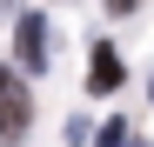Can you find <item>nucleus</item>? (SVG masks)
<instances>
[{
	"mask_svg": "<svg viewBox=\"0 0 154 147\" xmlns=\"http://www.w3.org/2000/svg\"><path fill=\"white\" fill-rule=\"evenodd\" d=\"M27 127H34V114H27V87L0 67V140H20Z\"/></svg>",
	"mask_w": 154,
	"mask_h": 147,
	"instance_id": "nucleus-1",
	"label": "nucleus"
},
{
	"mask_svg": "<svg viewBox=\"0 0 154 147\" xmlns=\"http://www.w3.org/2000/svg\"><path fill=\"white\" fill-rule=\"evenodd\" d=\"M100 147H134V134H127V120H107V127H100Z\"/></svg>",
	"mask_w": 154,
	"mask_h": 147,
	"instance_id": "nucleus-4",
	"label": "nucleus"
},
{
	"mask_svg": "<svg viewBox=\"0 0 154 147\" xmlns=\"http://www.w3.org/2000/svg\"><path fill=\"white\" fill-rule=\"evenodd\" d=\"M14 47H20V60L40 74V67H47V20H40V14H27V20L14 27Z\"/></svg>",
	"mask_w": 154,
	"mask_h": 147,
	"instance_id": "nucleus-2",
	"label": "nucleus"
},
{
	"mask_svg": "<svg viewBox=\"0 0 154 147\" xmlns=\"http://www.w3.org/2000/svg\"><path fill=\"white\" fill-rule=\"evenodd\" d=\"M134 147H147V140H134Z\"/></svg>",
	"mask_w": 154,
	"mask_h": 147,
	"instance_id": "nucleus-6",
	"label": "nucleus"
},
{
	"mask_svg": "<svg viewBox=\"0 0 154 147\" xmlns=\"http://www.w3.org/2000/svg\"><path fill=\"white\" fill-rule=\"evenodd\" d=\"M141 7V0H107V14H134Z\"/></svg>",
	"mask_w": 154,
	"mask_h": 147,
	"instance_id": "nucleus-5",
	"label": "nucleus"
},
{
	"mask_svg": "<svg viewBox=\"0 0 154 147\" xmlns=\"http://www.w3.org/2000/svg\"><path fill=\"white\" fill-rule=\"evenodd\" d=\"M87 87H94V94H114V87H121V54H114V47H94V67H87Z\"/></svg>",
	"mask_w": 154,
	"mask_h": 147,
	"instance_id": "nucleus-3",
	"label": "nucleus"
}]
</instances>
